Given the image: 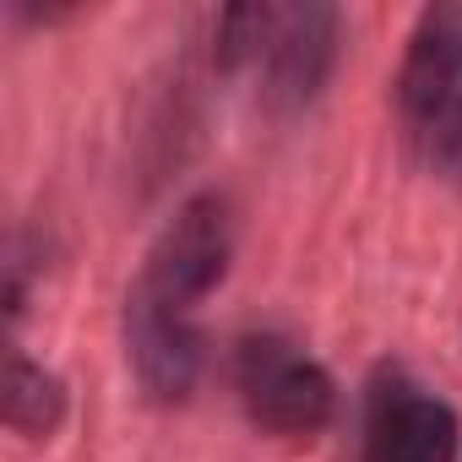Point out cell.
Wrapping results in <instances>:
<instances>
[{"label":"cell","mask_w":462,"mask_h":462,"mask_svg":"<svg viewBox=\"0 0 462 462\" xmlns=\"http://www.w3.org/2000/svg\"><path fill=\"white\" fill-rule=\"evenodd\" d=\"M223 66H251L267 104L300 109L321 93L337 55V12L327 6H235L217 23Z\"/></svg>","instance_id":"cell-2"},{"label":"cell","mask_w":462,"mask_h":462,"mask_svg":"<svg viewBox=\"0 0 462 462\" xmlns=\"http://www.w3.org/2000/svg\"><path fill=\"white\" fill-rule=\"evenodd\" d=\"M235 392L251 413L256 430L283 435V440H310L332 424L337 386L332 375L289 337L278 332H251L235 354Z\"/></svg>","instance_id":"cell-4"},{"label":"cell","mask_w":462,"mask_h":462,"mask_svg":"<svg viewBox=\"0 0 462 462\" xmlns=\"http://www.w3.org/2000/svg\"><path fill=\"white\" fill-rule=\"evenodd\" d=\"M60 413H66L60 381L44 365H33L28 354H12V370H6V424L17 435H33L39 440V435H55Z\"/></svg>","instance_id":"cell-6"},{"label":"cell","mask_w":462,"mask_h":462,"mask_svg":"<svg viewBox=\"0 0 462 462\" xmlns=\"http://www.w3.org/2000/svg\"><path fill=\"white\" fill-rule=\"evenodd\" d=\"M365 462H457L451 402L386 365L365 397Z\"/></svg>","instance_id":"cell-5"},{"label":"cell","mask_w":462,"mask_h":462,"mask_svg":"<svg viewBox=\"0 0 462 462\" xmlns=\"http://www.w3.org/2000/svg\"><path fill=\"white\" fill-rule=\"evenodd\" d=\"M235 256V217L217 190L190 196L169 228L152 240L142 278L125 300V354L142 386L163 402H180L201 375V300L223 283Z\"/></svg>","instance_id":"cell-1"},{"label":"cell","mask_w":462,"mask_h":462,"mask_svg":"<svg viewBox=\"0 0 462 462\" xmlns=\"http://www.w3.org/2000/svg\"><path fill=\"white\" fill-rule=\"evenodd\" d=\"M397 115L413 152L435 174L462 180V6L419 12L397 71Z\"/></svg>","instance_id":"cell-3"}]
</instances>
